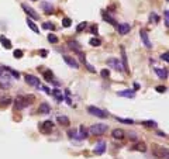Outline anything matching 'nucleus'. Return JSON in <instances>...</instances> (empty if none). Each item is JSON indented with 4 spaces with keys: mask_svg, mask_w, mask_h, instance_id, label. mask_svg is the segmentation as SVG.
<instances>
[{
    "mask_svg": "<svg viewBox=\"0 0 169 159\" xmlns=\"http://www.w3.org/2000/svg\"><path fill=\"white\" fill-rule=\"evenodd\" d=\"M144 127H148V128H156V121L154 120H147V121H142L141 123Z\"/></svg>",
    "mask_w": 169,
    "mask_h": 159,
    "instance_id": "nucleus-25",
    "label": "nucleus"
},
{
    "mask_svg": "<svg viewBox=\"0 0 169 159\" xmlns=\"http://www.w3.org/2000/svg\"><path fill=\"white\" fill-rule=\"evenodd\" d=\"M120 97H134L135 96V93H134V90H123V92H118L117 93Z\"/></svg>",
    "mask_w": 169,
    "mask_h": 159,
    "instance_id": "nucleus-19",
    "label": "nucleus"
},
{
    "mask_svg": "<svg viewBox=\"0 0 169 159\" xmlns=\"http://www.w3.org/2000/svg\"><path fill=\"white\" fill-rule=\"evenodd\" d=\"M27 25H28V27H30V28H31L34 32H38V31H40V30H38V27L35 25V23H34L33 20H30V18H27Z\"/></svg>",
    "mask_w": 169,
    "mask_h": 159,
    "instance_id": "nucleus-27",
    "label": "nucleus"
},
{
    "mask_svg": "<svg viewBox=\"0 0 169 159\" xmlns=\"http://www.w3.org/2000/svg\"><path fill=\"white\" fill-rule=\"evenodd\" d=\"M158 135H159V137H166V134H165V132H161V131H158Z\"/></svg>",
    "mask_w": 169,
    "mask_h": 159,
    "instance_id": "nucleus-47",
    "label": "nucleus"
},
{
    "mask_svg": "<svg viewBox=\"0 0 169 159\" xmlns=\"http://www.w3.org/2000/svg\"><path fill=\"white\" fill-rule=\"evenodd\" d=\"M156 92L158 93H165L166 92V86H158L156 87Z\"/></svg>",
    "mask_w": 169,
    "mask_h": 159,
    "instance_id": "nucleus-37",
    "label": "nucleus"
},
{
    "mask_svg": "<svg viewBox=\"0 0 169 159\" xmlns=\"http://www.w3.org/2000/svg\"><path fill=\"white\" fill-rule=\"evenodd\" d=\"M41 7L44 9V11H45L47 14H51V13H52V6H51L50 3H47V1H42V3H41Z\"/></svg>",
    "mask_w": 169,
    "mask_h": 159,
    "instance_id": "nucleus-24",
    "label": "nucleus"
},
{
    "mask_svg": "<svg viewBox=\"0 0 169 159\" xmlns=\"http://www.w3.org/2000/svg\"><path fill=\"white\" fill-rule=\"evenodd\" d=\"M48 41H50L51 44H56L58 42V37L55 34H48Z\"/></svg>",
    "mask_w": 169,
    "mask_h": 159,
    "instance_id": "nucleus-31",
    "label": "nucleus"
},
{
    "mask_svg": "<svg viewBox=\"0 0 169 159\" xmlns=\"http://www.w3.org/2000/svg\"><path fill=\"white\" fill-rule=\"evenodd\" d=\"M40 132H42V134H50L51 131L54 129V123L51 121V120H47V121H44V123H41L40 124Z\"/></svg>",
    "mask_w": 169,
    "mask_h": 159,
    "instance_id": "nucleus-5",
    "label": "nucleus"
},
{
    "mask_svg": "<svg viewBox=\"0 0 169 159\" xmlns=\"http://www.w3.org/2000/svg\"><path fill=\"white\" fill-rule=\"evenodd\" d=\"M116 28H117L118 34H121V35L128 34V32H130V30H131L130 24H127V23H121V24H118V25H116Z\"/></svg>",
    "mask_w": 169,
    "mask_h": 159,
    "instance_id": "nucleus-7",
    "label": "nucleus"
},
{
    "mask_svg": "<svg viewBox=\"0 0 169 159\" xmlns=\"http://www.w3.org/2000/svg\"><path fill=\"white\" fill-rule=\"evenodd\" d=\"M40 55H41L42 58H47V55H48V52H47L45 49H41V51H40Z\"/></svg>",
    "mask_w": 169,
    "mask_h": 159,
    "instance_id": "nucleus-44",
    "label": "nucleus"
},
{
    "mask_svg": "<svg viewBox=\"0 0 169 159\" xmlns=\"http://www.w3.org/2000/svg\"><path fill=\"white\" fill-rule=\"evenodd\" d=\"M6 70H9V72H10V73H11V75H13L14 78H17V79H18V76H20V73H18L17 70H14V69H11L10 66H7V68H6Z\"/></svg>",
    "mask_w": 169,
    "mask_h": 159,
    "instance_id": "nucleus-32",
    "label": "nucleus"
},
{
    "mask_svg": "<svg viewBox=\"0 0 169 159\" xmlns=\"http://www.w3.org/2000/svg\"><path fill=\"white\" fill-rule=\"evenodd\" d=\"M139 37H141V40H142V42H144V45L148 48V49H151L152 48V44L151 41H150V37H148V34H147V31H139Z\"/></svg>",
    "mask_w": 169,
    "mask_h": 159,
    "instance_id": "nucleus-8",
    "label": "nucleus"
},
{
    "mask_svg": "<svg viewBox=\"0 0 169 159\" xmlns=\"http://www.w3.org/2000/svg\"><path fill=\"white\" fill-rule=\"evenodd\" d=\"M21 7H23V10H24V11H25V13H27L28 16H31V17H33L34 20H37V18H40V16H38V14H37V13L34 11L33 9H31V7H28L27 4H21Z\"/></svg>",
    "mask_w": 169,
    "mask_h": 159,
    "instance_id": "nucleus-13",
    "label": "nucleus"
},
{
    "mask_svg": "<svg viewBox=\"0 0 169 159\" xmlns=\"http://www.w3.org/2000/svg\"><path fill=\"white\" fill-rule=\"evenodd\" d=\"M25 82H27L30 86H35V87L40 86V79L35 78L34 75H25Z\"/></svg>",
    "mask_w": 169,
    "mask_h": 159,
    "instance_id": "nucleus-9",
    "label": "nucleus"
},
{
    "mask_svg": "<svg viewBox=\"0 0 169 159\" xmlns=\"http://www.w3.org/2000/svg\"><path fill=\"white\" fill-rule=\"evenodd\" d=\"M11 104V99L9 96H0V109H6Z\"/></svg>",
    "mask_w": 169,
    "mask_h": 159,
    "instance_id": "nucleus-11",
    "label": "nucleus"
},
{
    "mask_svg": "<svg viewBox=\"0 0 169 159\" xmlns=\"http://www.w3.org/2000/svg\"><path fill=\"white\" fill-rule=\"evenodd\" d=\"M165 25L166 27L169 25V11L168 10H165Z\"/></svg>",
    "mask_w": 169,
    "mask_h": 159,
    "instance_id": "nucleus-39",
    "label": "nucleus"
},
{
    "mask_svg": "<svg viewBox=\"0 0 169 159\" xmlns=\"http://www.w3.org/2000/svg\"><path fill=\"white\" fill-rule=\"evenodd\" d=\"M42 28H45V30H54V24H50V23H44V24H42Z\"/></svg>",
    "mask_w": 169,
    "mask_h": 159,
    "instance_id": "nucleus-36",
    "label": "nucleus"
},
{
    "mask_svg": "<svg viewBox=\"0 0 169 159\" xmlns=\"http://www.w3.org/2000/svg\"><path fill=\"white\" fill-rule=\"evenodd\" d=\"M0 42L3 44V47L6 48V49H10V48H11V42H10V40H9V38H6L4 35H1V37H0Z\"/></svg>",
    "mask_w": 169,
    "mask_h": 159,
    "instance_id": "nucleus-20",
    "label": "nucleus"
},
{
    "mask_svg": "<svg viewBox=\"0 0 169 159\" xmlns=\"http://www.w3.org/2000/svg\"><path fill=\"white\" fill-rule=\"evenodd\" d=\"M38 87H40V89H42V90H44V92H45L47 95H51V90L48 89V87H45V86H41V85H40Z\"/></svg>",
    "mask_w": 169,
    "mask_h": 159,
    "instance_id": "nucleus-41",
    "label": "nucleus"
},
{
    "mask_svg": "<svg viewBox=\"0 0 169 159\" xmlns=\"http://www.w3.org/2000/svg\"><path fill=\"white\" fill-rule=\"evenodd\" d=\"M56 121H58L61 125H65V127H68V125L70 124V120L68 118L66 115H58V117H56Z\"/></svg>",
    "mask_w": 169,
    "mask_h": 159,
    "instance_id": "nucleus-16",
    "label": "nucleus"
},
{
    "mask_svg": "<svg viewBox=\"0 0 169 159\" xmlns=\"http://www.w3.org/2000/svg\"><path fill=\"white\" fill-rule=\"evenodd\" d=\"M107 65H109L110 68H113V69L118 70V72L124 70V69H123V65H121V62L118 61L117 58H110V59H107Z\"/></svg>",
    "mask_w": 169,
    "mask_h": 159,
    "instance_id": "nucleus-6",
    "label": "nucleus"
},
{
    "mask_svg": "<svg viewBox=\"0 0 169 159\" xmlns=\"http://www.w3.org/2000/svg\"><path fill=\"white\" fill-rule=\"evenodd\" d=\"M92 32H93V34H97V25H93V27H92Z\"/></svg>",
    "mask_w": 169,
    "mask_h": 159,
    "instance_id": "nucleus-45",
    "label": "nucleus"
},
{
    "mask_svg": "<svg viewBox=\"0 0 169 159\" xmlns=\"http://www.w3.org/2000/svg\"><path fill=\"white\" fill-rule=\"evenodd\" d=\"M52 95H54V97H55L58 101H62V100H64L62 90H59V89H54V90H52Z\"/></svg>",
    "mask_w": 169,
    "mask_h": 159,
    "instance_id": "nucleus-21",
    "label": "nucleus"
},
{
    "mask_svg": "<svg viewBox=\"0 0 169 159\" xmlns=\"http://www.w3.org/2000/svg\"><path fill=\"white\" fill-rule=\"evenodd\" d=\"M100 75L103 76V78H109V76H110V72H109L107 69H103V70L100 72Z\"/></svg>",
    "mask_w": 169,
    "mask_h": 159,
    "instance_id": "nucleus-38",
    "label": "nucleus"
},
{
    "mask_svg": "<svg viewBox=\"0 0 169 159\" xmlns=\"http://www.w3.org/2000/svg\"><path fill=\"white\" fill-rule=\"evenodd\" d=\"M89 44H90L92 47H100L101 41H100V38H96V37H95V38H90V40H89Z\"/></svg>",
    "mask_w": 169,
    "mask_h": 159,
    "instance_id": "nucleus-26",
    "label": "nucleus"
},
{
    "mask_svg": "<svg viewBox=\"0 0 169 159\" xmlns=\"http://www.w3.org/2000/svg\"><path fill=\"white\" fill-rule=\"evenodd\" d=\"M104 151H106V144H104L103 141H101V142H99V144H97V146H96L95 152H96L97 155H101V154H103Z\"/></svg>",
    "mask_w": 169,
    "mask_h": 159,
    "instance_id": "nucleus-22",
    "label": "nucleus"
},
{
    "mask_svg": "<svg viewBox=\"0 0 169 159\" xmlns=\"http://www.w3.org/2000/svg\"><path fill=\"white\" fill-rule=\"evenodd\" d=\"M84 28H86V23H80L78 27H76V31L78 32H80V31H83Z\"/></svg>",
    "mask_w": 169,
    "mask_h": 159,
    "instance_id": "nucleus-35",
    "label": "nucleus"
},
{
    "mask_svg": "<svg viewBox=\"0 0 169 159\" xmlns=\"http://www.w3.org/2000/svg\"><path fill=\"white\" fill-rule=\"evenodd\" d=\"M83 64L86 65V68L89 69V72H92V73H95V72H96V70L93 69V66H92V65H90V64H87V62H83Z\"/></svg>",
    "mask_w": 169,
    "mask_h": 159,
    "instance_id": "nucleus-40",
    "label": "nucleus"
},
{
    "mask_svg": "<svg viewBox=\"0 0 169 159\" xmlns=\"http://www.w3.org/2000/svg\"><path fill=\"white\" fill-rule=\"evenodd\" d=\"M150 18H151V21H155V23H156V21H159V17L156 16V14H151V17H150Z\"/></svg>",
    "mask_w": 169,
    "mask_h": 159,
    "instance_id": "nucleus-43",
    "label": "nucleus"
},
{
    "mask_svg": "<svg viewBox=\"0 0 169 159\" xmlns=\"http://www.w3.org/2000/svg\"><path fill=\"white\" fill-rule=\"evenodd\" d=\"M14 56H16L17 59L23 58V51H21V49H16V51H14Z\"/></svg>",
    "mask_w": 169,
    "mask_h": 159,
    "instance_id": "nucleus-34",
    "label": "nucleus"
},
{
    "mask_svg": "<svg viewBox=\"0 0 169 159\" xmlns=\"http://www.w3.org/2000/svg\"><path fill=\"white\" fill-rule=\"evenodd\" d=\"M155 73L159 76V79H166V78H168V70H166V69L155 68Z\"/></svg>",
    "mask_w": 169,
    "mask_h": 159,
    "instance_id": "nucleus-18",
    "label": "nucleus"
},
{
    "mask_svg": "<svg viewBox=\"0 0 169 159\" xmlns=\"http://www.w3.org/2000/svg\"><path fill=\"white\" fill-rule=\"evenodd\" d=\"M1 72H3V70H1V68H0V76H1Z\"/></svg>",
    "mask_w": 169,
    "mask_h": 159,
    "instance_id": "nucleus-48",
    "label": "nucleus"
},
{
    "mask_svg": "<svg viewBox=\"0 0 169 159\" xmlns=\"http://www.w3.org/2000/svg\"><path fill=\"white\" fill-rule=\"evenodd\" d=\"M134 149H137V151H141V152H145V151H147V146H145V144H144V142H138L134 146Z\"/></svg>",
    "mask_w": 169,
    "mask_h": 159,
    "instance_id": "nucleus-28",
    "label": "nucleus"
},
{
    "mask_svg": "<svg viewBox=\"0 0 169 159\" xmlns=\"http://www.w3.org/2000/svg\"><path fill=\"white\" fill-rule=\"evenodd\" d=\"M79 131H80V135H79V140H84V138H87V129L82 125V127L79 128Z\"/></svg>",
    "mask_w": 169,
    "mask_h": 159,
    "instance_id": "nucleus-29",
    "label": "nucleus"
},
{
    "mask_svg": "<svg viewBox=\"0 0 169 159\" xmlns=\"http://www.w3.org/2000/svg\"><path fill=\"white\" fill-rule=\"evenodd\" d=\"M64 61L66 62L70 68H73V69H78L79 68V64H78V61L75 59V58H72V56H68V55H64Z\"/></svg>",
    "mask_w": 169,
    "mask_h": 159,
    "instance_id": "nucleus-10",
    "label": "nucleus"
},
{
    "mask_svg": "<svg viewBox=\"0 0 169 159\" xmlns=\"http://www.w3.org/2000/svg\"><path fill=\"white\" fill-rule=\"evenodd\" d=\"M161 59H162V61H165V62H168V61H169V59H168V52L162 54V55H161Z\"/></svg>",
    "mask_w": 169,
    "mask_h": 159,
    "instance_id": "nucleus-42",
    "label": "nucleus"
},
{
    "mask_svg": "<svg viewBox=\"0 0 169 159\" xmlns=\"http://www.w3.org/2000/svg\"><path fill=\"white\" fill-rule=\"evenodd\" d=\"M152 155L158 159H166L169 155V151L166 146H162V145H152Z\"/></svg>",
    "mask_w": 169,
    "mask_h": 159,
    "instance_id": "nucleus-1",
    "label": "nucleus"
},
{
    "mask_svg": "<svg viewBox=\"0 0 169 159\" xmlns=\"http://www.w3.org/2000/svg\"><path fill=\"white\" fill-rule=\"evenodd\" d=\"M121 49V56H123V69L125 70V72H130V69H128V62H127V54H125V48L124 47H120Z\"/></svg>",
    "mask_w": 169,
    "mask_h": 159,
    "instance_id": "nucleus-12",
    "label": "nucleus"
},
{
    "mask_svg": "<svg viewBox=\"0 0 169 159\" xmlns=\"http://www.w3.org/2000/svg\"><path fill=\"white\" fill-rule=\"evenodd\" d=\"M107 129H109V127L106 124H95L89 128L92 135H103L104 132H107Z\"/></svg>",
    "mask_w": 169,
    "mask_h": 159,
    "instance_id": "nucleus-3",
    "label": "nucleus"
},
{
    "mask_svg": "<svg viewBox=\"0 0 169 159\" xmlns=\"http://www.w3.org/2000/svg\"><path fill=\"white\" fill-rule=\"evenodd\" d=\"M42 76H44V79L47 80V82H52V83L58 85V83L54 80V75H52V72H51V70H42Z\"/></svg>",
    "mask_w": 169,
    "mask_h": 159,
    "instance_id": "nucleus-17",
    "label": "nucleus"
},
{
    "mask_svg": "<svg viewBox=\"0 0 169 159\" xmlns=\"http://www.w3.org/2000/svg\"><path fill=\"white\" fill-rule=\"evenodd\" d=\"M38 113H41V114H50L51 113L50 104L48 103H41L40 107H38Z\"/></svg>",
    "mask_w": 169,
    "mask_h": 159,
    "instance_id": "nucleus-14",
    "label": "nucleus"
},
{
    "mask_svg": "<svg viewBox=\"0 0 169 159\" xmlns=\"http://www.w3.org/2000/svg\"><path fill=\"white\" fill-rule=\"evenodd\" d=\"M87 111L90 113L92 115H96V117H99V118H107V113L103 111L101 109H99V107H95V106H89L87 107Z\"/></svg>",
    "mask_w": 169,
    "mask_h": 159,
    "instance_id": "nucleus-4",
    "label": "nucleus"
},
{
    "mask_svg": "<svg viewBox=\"0 0 169 159\" xmlns=\"http://www.w3.org/2000/svg\"><path fill=\"white\" fill-rule=\"evenodd\" d=\"M70 24H72L70 18H68V17H65V18L62 20V25H64V27H70Z\"/></svg>",
    "mask_w": 169,
    "mask_h": 159,
    "instance_id": "nucleus-33",
    "label": "nucleus"
},
{
    "mask_svg": "<svg viewBox=\"0 0 169 159\" xmlns=\"http://www.w3.org/2000/svg\"><path fill=\"white\" fill-rule=\"evenodd\" d=\"M116 120H117L118 123H123V124H133V123H134V121L130 120V118H121V117H116Z\"/></svg>",
    "mask_w": 169,
    "mask_h": 159,
    "instance_id": "nucleus-30",
    "label": "nucleus"
},
{
    "mask_svg": "<svg viewBox=\"0 0 169 159\" xmlns=\"http://www.w3.org/2000/svg\"><path fill=\"white\" fill-rule=\"evenodd\" d=\"M111 135H113L114 140H123L124 138V131L120 129V128H116V129L111 131Z\"/></svg>",
    "mask_w": 169,
    "mask_h": 159,
    "instance_id": "nucleus-15",
    "label": "nucleus"
},
{
    "mask_svg": "<svg viewBox=\"0 0 169 159\" xmlns=\"http://www.w3.org/2000/svg\"><path fill=\"white\" fill-rule=\"evenodd\" d=\"M130 138H131L133 141H137V135H135V134H130Z\"/></svg>",
    "mask_w": 169,
    "mask_h": 159,
    "instance_id": "nucleus-46",
    "label": "nucleus"
},
{
    "mask_svg": "<svg viewBox=\"0 0 169 159\" xmlns=\"http://www.w3.org/2000/svg\"><path fill=\"white\" fill-rule=\"evenodd\" d=\"M68 45H69V48H70V49H73L75 52H80V45H79L76 41H69V42H68Z\"/></svg>",
    "mask_w": 169,
    "mask_h": 159,
    "instance_id": "nucleus-23",
    "label": "nucleus"
},
{
    "mask_svg": "<svg viewBox=\"0 0 169 159\" xmlns=\"http://www.w3.org/2000/svg\"><path fill=\"white\" fill-rule=\"evenodd\" d=\"M30 100H33V96H20V97H17L16 99V110H21V109H24V107H27L28 104H31L33 101H30Z\"/></svg>",
    "mask_w": 169,
    "mask_h": 159,
    "instance_id": "nucleus-2",
    "label": "nucleus"
}]
</instances>
